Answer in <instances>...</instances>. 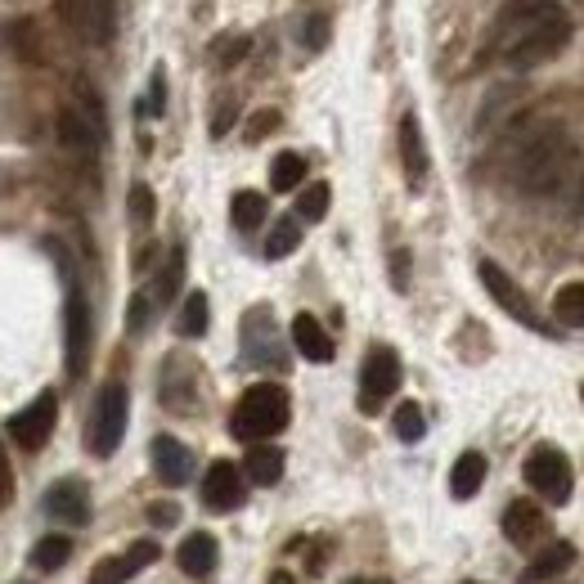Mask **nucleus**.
Instances as JSON below:
<instances>
[{
	"mask_svg": "<svg viewBox=\"0 0 584 584\" xmlns=\"http://www.w3.org/2000/svg\"><path fill=\"white\" fill-rule=\"evenodd\" d=\"M292 418V400L279 382H257L239 396V405L230 414V431L247 446H266L270 436H279Z\"/></svg>",
	"mask_w": 584,
	"mask_h": 584,
	"instance_id": "nucleus-1",
	"label": "nucleus"
},
{
	"mask_svg": "<svg viewBox=\"0 0 584 584\" xmlns=\"http://www.w3.org/2000/svg\"><path fill=\"white\" fill-rule=\"evenodd\" d=\"M571 162V135L562 126H544L518 158V185L526 194H553Z\"/></svg>",
	"mask_w": 584,
	"mask_h": 584,
	"instance_id": "nucleus-2",
	"label": "nucleus"
},
{
	"mask_svg": "<svg viewBox=\"0 0 584 584\" xmlns=\"http://www.w3.org/2000/svg\"><path fill=\"white\" fill-rule=\"evenodd\" d=\"M567 41H571V23L562 19V10L539 5V10H531L522 32L513 36V46H508V63L513 68H539V63H549Z\"/></svg>",
	"mask_w": 584,
	"mask_h": 584,
	"instance_id": "nucleus-3",
	"label": "nucleus"
},
{
	"mask_svg": "<svg viewBox=\"0 0 584 584\" xmlns=\"http://www.w3.org/2000/svg\"><path fill=\"white\" fill-rule=\"evenodd\" d=\"M126 410H131V396L122 382H108L95 400V414H90V427H86V446L95 459H108L118 454L122 446V431H126Z\"/></svg>",
	"mask_w": 584,
	"mask_h": 584,
	"instance_id": "nucleus-4",
	"label": "nucleus"
},
{
	"mask_svg": "<svg viewBox=\"0 0 584 584\" xmlns=\"http://www.w3.org/2000/svg\"><path fill=\"white\" fill-rule=\"evenodd\" d=\"M477 275H482V283H486V292L495 297V306H503V315H513L518 324L535 328V333H544V338L553 333V324L535 311V302H531L526 292H522V283H518L513 275H508L503 266H495L490 257H482V261H477Z\"/></svg>",
	"mask_w": 584,
	"mask_h": 584,
	"instance_id": "nucleus-5",
	"label": "nucleus"
},
{
	"mask_svg": "<svg viewBox=\"0 0 584 584\" xmlns=\"http://www.w3.org/2000/svg\"><path fill=\"white\" fill-rule=\"evenodd\" d=\"M63 27L86 46H113L118 36V0H59Z\"/></svg>",
	"mask_w": 584,
	"mask_h": 584,
	"instance_id": "nucleus-6",
	"label": "nucleus"
},
{
	"mask_svg": "<svg viewBox=\"0 0 584 584\" xmlns=\"http://www.w3.org/2000/svg\"><path fill=\"white\" fill-rule=\"evenodd\" d=\"M396 387H400V355L391 346H374L360 369V410L378 414L387 405V396H396Z\"/></svg>",
	"mask_w": 584,
	"mask_h": 584,
	"instance_id": "nucleus-7",
	"label": "nucleus"
},
{
	"mask_svg": "<svg viewBox=\"0 0 584 584\" xmlns=\"http://www.w3.org/2000/svg\"><path fill=\"white\" fill-rule=\"evenodd\" d=\"M526 482H531V490L535 495H544L549 503H567L571 499V463H567V454L562 450H553V446H539V450H531V459H526Z\"/></svg>",
	"mask_w": 584,
	"mask_h": 584,
	"instance_id": "nucleus-8",
	"label": "nucleus"
},
{
	"mask_svg": "<svg viewBox=\"0 0 584 584\" xmlns=\"http://www.w3.org/2000/svg\"><path fill=\"white\" fill-rule=\"evenodd\" d=\"M63 351H68V378H82L90 364V306L77 283L68 288V306H63Z\"/></svg>",
	"mask_w": 584,
	"mask_h": 584,
	"instance_id": "nucleus-9",
	"label": "nucleus"
},
{
	"mask_svg": "<svg viewBox=\"0 0 584 584\" xmlns=\"http://www.w3.org/2000/svg\"><path fill=\"white\" fill-rule=\"evenodd\" d=\"M54 418H59V396L54 391H41L32 400V405H23L14 418H10V436L19 450H41L50 441L54 431Z\"/></svg>",
	"mask_w": 584,
	"mask_h": 584,
	"instance_id": "nucleus-10",
	"label": "nucleus"
},
{
	"mask_svg": "<svg viewBox=\"0 0 584 584\" xmlns=\"http://www.w3.org/2000/svg\"><path fill=\"white\" fill-rule=\"evenodd\" d=\"M243 351L257 369H283V355H279V328H275V315L266 306L247 311L243 315Z\"/></svg>",
	"mask_w": 584,
	"mask_h": 584,
	"instance_id": "nucleus-11",
	"label": "nucleus"
},
{
	"mask_svg": "<svg viewBox=\"0 0 584 584\" xmlns=\"http://www.w3.org/2000/svg\"><path fill=\"white\" fill-rule=\"evenodd\" d=\"M243 503V472L230 459H216L203 477V508L207 513H234Z\"/></svg>",
	"mask_w": 584,
	"mask_h": 584,
	"instance_id": "nucleus-12",
	"label": "nucleus"
},
{
	"mask_svg": "<svg viewBox=\"0 0 584 584\" xmlns=\"http://www.w3.org/2000/svg\"><path fill=\"white\" fill-rule=\"evenodd\" d=\"M46 518L59 526H86L90 522V490L82 482H54L46 490Z\"/></svg>",
	"mask_w": 584,
	"mask_h": 584,
	"instance_id": "nucleus-13",
	"label": "nucleus"
},
{
	"mask_svg": "<svg viewBox=\"0 0 584 584\" xmlns=\"http://www.w3.org/2000/svg\"><path fill=\"white\" fill-rule=\"evenodd\" d=\"M154 472L162 486H185L194 477V454L185 441H175V436H154Z\"/></svg>",
	"mask_w": 584,
	"mask_h": 584,
	"instance_id": "nucleus-14",
	"label": "nucleus"
},
{
	"mask_svg": "<svg viewBox=\"0 0 584 584\" xmlns=\"http://www.w3.org/2000/svg\"><path fill=\"white\" fill-rule=\"evenodd\" d=\"M503 531H508V539H513L518 549H531L535 539L549 535V518H544L531 499H518V503H508V513H503Z\"/></svg>",
	"mask_w": 584,
	"mask_h": 584,
	"instance_id": "nucleus-15",
	"label": "nucleus"
},
{
	"mask_svg": "<svg viewBox=\"0 0 584 584\" xmlns=\"http://www.w3.org/2000/svg\"><path fill=\"white\" fill-rule=\"evenodd\" d=\"M400 162H405L410 190H423V180H427V144H423V126H418L414 113L400 118Z\"/></svg>",
	"mask_w": 584,
	"mask_h": 584,
	"instance_id": "nucleus-16",
	"label": "nucleus"
},
{
	"mask_svg": "<svg viewBox=\"0 0 584 584\" xmlns=\"http://www.w3.org/2000/svg\"><path fill=\"white\" fill-rule=\"evenodd\" d=\"M292 346H297L302 360H311V364H328V360H333V338H328V328L315 315H306V311L292 319Z\"/></svg>",
	"mask_w": 584,
	"mask_h": 584,
	"instance_id": "nucleus-17",
	"label": "nucleus"
},
{
	"mask_svg": "<svg viewBox=\"0 0 584 584\" xmlns=\"http://www.w3.org/2000/svg\"><path fill=\"white\" fill-rule=\"evenodd\" d=\"M216 558H221V544H216L207 531H194V535H185V544H180V549H175V562H180V571H185V575H194V580L211 575V571H216Z\"/></svg>",
	"mask_w": 584,
	"mask_h": 584,
	"instance_id": "nucleus-18",
	"label": "nucleus"
},
{
	"mask_svg": "<svg viewBox=\"0 0 584 584\" xmlns=\"http://www.w3.org/2000/svg\"><path fill=\"white\" fill-rule=\"evenodd\" d=\"M482 482H486V454H477V450L459 454V463L450 467V495L454 499H472L482 490Z\"/></svg>",
	"mask_w": 584,
	"mask_h": 584,
	"instance_id": "nucleus-19",
	"label": "nucleus"
},
{
	"mask_svg": "<svg viewBox=\"0 0 584 584\" xmlns=\"http://www.w3.org/2000/svg\"><path fill=\"white\" fill-rule=\"evenodd\" d=\"M575 562V544H567V539H558V544H549L526 571H522V580L526 584H544V580H553V575H562L567 567Z\"/></svg>",
	"mask_w": 584,
	"mask_h": 584,
	"instance_id": "nucleus-20",
	"label": "nucleus"
},
{
	"mask_svg": "<svg viewBox=\"0 0 584 584\" xmlns=\"http://www.w3.org/2000/svg\"><path fill=\"white\" fill-rule=\"evenodd\" d=\"M0 41H5L23 63H41V27H36L32 19H14V23H5Z\"/></svg>",
	"mask_w": 584,
	"mask_h": 584,
	"instance_id": "nucleus-21",
	"label": "nucleus"
},
{
	"mask_svg": "<svg viewBox=\"0 0 584 584\" xmlns=\"http://www.w3.org/2000/svg\"><path fill=\"white\" fill-rule=\"evenodd\" d=\"M59 139L68 144V149H77V154H95L104 135L77 113V108H63V113H59Z\"/></svg>",
	"mask_w": 584,
	"mask_h": 584,
	"instance_id": "nucleus-22",
	"label": "nucleus"
},
{
	"mask_svg": "<svg viewBox=\"0 0 584 584\" xmlns=\"http://www.w3.org/2000/svg\"><path fill=\"white\" fill-rule=\"evenodd\" d=\"M266 211H270L266 194L243 190V194H234V203H230V221H234V230L252 234V230H261V226H266Z\"/></svg>",
	"mask_w": 584,
	"mask_h": 584,
	"instance_id": "nucleus-23",
	"label": "nucleus"
},
{
	"mask_svg": "<svg viewBox=\"0 0 584 584\" xmlns=\"http://www.w3.org/2000/svg\"><path fill=\"white\" fill-rule=\"evenodd\" d=\"M243 472L257 486H275L279 477H283V450H275V446H252L247 450V459H243Z\"/></svg>",
	"mask_w": 584,
	"mask_h": 584,
	"instance_id": "nucleus-24",
	"label": "nucleus"
},
{
	"mask_svg": "<svg viewBox=\"0 0 584 584\" xmlns=\"http://www.w3.org/2000/svg\"><path fill=\"white\" fill-rule=\"evenodd\" d=\"M207 324H211V302H207V292H190L185 306H180V315H175V333H180V338H203V333H207Z\"/></svg>",
	"mask_w": 584,
	"mask_h": 584,
	"instance_id": "nucleus-25",
	"label": "nucleus"
},
{
	"mask_svg": "<svg viewBox=\"0 0 584 584\" xmlns=\"http://www.w3.org/2000/svg\"><path fill=\"white\" fill-rule=\"evenodd\" d=\"M302 180H306V158L302 154H279L270 162V190H279V194L302 190Z\"/></svg>",
	"mask_w": 584,
	"mask_h": 584,
	"instance_id": "nucleus-26",
	"label": "nucleus"
},
{
	"mask_svg": "<svg viewBox=\"0 0 584 584\" xmlns=\"http://www.w3.org/2000/svg\"><path fill=\"white\" fill-rule=\"evenodd\" d=\"M553 315L567 328H584V283H567L553 292Z\"/></svg>",
	"mask_w": 584,
	"mask_h": 584,
	"instance_id": "nucleus-27",
	"label": "nucleus"
},
{
	"mask_svg": "<svg viewBox=\"0 0 584 584\" xmlns=\"http://www.w3.org/2000/svg\"><path fill=\"white\" fill-rule=\"evenodd\" d=\"M297 243H302V221H297V216H283V221L270 230V239H266V257H270V261L292 257V252H297Z\"/></svg>",
	"mask_w": 584,
	"mask_h": 584,
	"instance_id": "nucleus-28",
	"label": "nucleus"
},
{
	"mask_svg": "<svg viewBox=\"0 0 584 584\" xmlns=\"http://www.w3.org/2000/svg\"><path fill=\"white\" fill-rule=\"evenodd\" d=\"M68 558H72V539H68V535H46V539L32 549V567H36V571H59Z\"/></svg>",
	"mask_w": 584,
	"mask_h": 584,
	"instance_id": "nucleus-29",
	"label": "nucleus"
},
{
	"mask_svg": "<svg viewBox=\"0 0 584 584\" xmlns=\"http://www.w3.org/2000/svg\"><path fill=\"white\" fill-rule=\"evenodd\" d=\"M391 423H396V436H400V441H405V446L423 441V431H427V418H423V405H414V400H405V405H396Z\"/></svg>",
	"mask_w": 584,
	"mask_h": 584,
	"instance_id": "nucleus-30",
	"label": "nucleus"
},
{
	"mask_svg": "<svg viewBox=\"0 0 584 584\" xmlns=\"http://www.w3.org/2000/svg\"><path fill=\"white\" fill-rule=\"evenodd\" d=\"M328 203H333V190L324 185V180H315V185H306L302 190V198H297V221H324L328 216Z\"/></svg>",
	"mask_w": 584,
	"mask_h": 584,
	"instance_id": "nucleus-31",
	"label": "nucleus"
},
{
	"mask_svg": "<svg viewBox=\"0 0 584 584\" xmlns=\"http://www.w3.org/2000/svg\"><path fill=\"white\" fill-rule=\"evenodd\" d=\"M180 283H185V247H171V257L158 275V302H171L180 292Z\"/></svg>",
	"mask_w": 584,
	"mask_h": 584,
	"instance_id": "nucleus-32",
	"label": "nucleus"
},
{
	"mask_svg": "<svg viewBox=\"0 0 584 584\" xmlns=\"http://www.w3.org/2000/svg\"><path fill=\"white\" fill-rule=\"evenodd\" d=\"M158 558H162V549H158V544H154V539H135V544H131V549L122 553V575L131 580V575H139L144 567H154Z\"/></svg>",
	"mask_w": 584,
	"mask_h": 584,
	"instance_id": "nucleus-33",
	"label": "nucleus"
},
{
	"mask_svg": "<svg viewBox=\"0 0 584 584\" xmlns=\"http://www.w3.org/2000/svg\"><path fill=\"white\" fill-rule=\"evenodd\" d=\"M247 50H252V36H226V41H216V63L234 68L247 59Z\"/></svg>",
	"mask_w": 584,
	"mask_h": 584,
	"instance_id": "nucleus-34",
	"label": "nucleus"
},
{
	"mask_svg": "<svg viewBox=\"0 0 584 584\" xmlns=\"http://www.w3.org/2000/svg\"><path fill=\"white\" fill-rule=\"evenodd\" d=\"M131 221L149 226L154 221V190L149 185H131Z\"/></svg>",
	"mask_w": 584,
	"mask_h": 584,
	"instance_id": "nucleus-35",
	"label": "nucleus"
},
{
	"mask_svg": "<svg viewBox=\"0 0 584 584\" xmlns=\"http://www.w3.org/2000/svg\"><path fill=\"white\" fill-rule=\"evenodd\" d=\"M275 126H279V113H275V108H261V113H252V118H247V139L257 144V139H266Z\"/></svg>",
	"mask_w": 584,
	"mask_h": 584,
	"instance_id": "nucleus-36",
	"label": "nucleus"
},
{
	"mask_svg": "<svg viewBox=\"0 0 584 584\" xmlns=\"http://www.w3.org/2000/svg\"><path fill=\"white\" fill-rule=\"evenodd\" d=\"M302 41H306V50H324V46H328V19H324V14H311V19H306Z\"/></svg>",
	"mask_w": 584,
	"mask_h": 584,
	"instance_id": "nucleus-37",
	"label": "nucleus"
},
{
	"mask_svg": "<svg viewBox=\"0 0 584 584\" xmlns=\"http://www.w3.org/2000/svg\"><path fill=\"white\" fill-rule=\"evenodd\" d=\"M162 108H167V77H162V68H158L154 82H149V104H144V113H149V118H162Z\"/></svg>",
	"mask_w": 584,
	"mask_h": 584,
	"instance_id": "nucleus-38",
	"label": "nucleus"
},
{
	"mask_svg": "<svg viewBox=\"0 0 584 584\" xmlns=\"http://www.w3.org/2000/svg\"><path fill=\"white\" fill-rule=\"evenodd\" d=\"M14 503V463L5 454V446H0V508Z\"/></svg>",
	"mask_w": 584,
	"mask_h": 584,
	"instance_id": "nucleus-39",
	"label": "nucleus"
},
{
	"mask_svg": "<svg viewBox=\"0 0 584 584\" xmlns=\"http://www.w3.org/2000/svg\"><path fill=\"white\" fill-rule=\"evenodd\" d=\"M391 283H396V292L410 288V252H405V247L391 252Z\"/></svg>",
	"mask_w": 584,
	"mask_h": 584,
	"instance_id": "nucleus-40",
	"label": "nucleus"
},
{
	"mask_svg": "<svg viewBox=\"0 0 584 584\" xmlns=\"http://www.w3.org/2000/svg\"><path fill=\"white\" fill-rule=\"evenodd\" d=\"M126 575H122V558H104L99 567H95V575H90V584H122Z\"/></svg>",
	"mask_w": 584,
	"mask_h": 584,
	"instance_id": "nucleus-41",
	"label": "nucleus"
},
{
	"mask_svg": "<svg viewBox=\"0 0 584 584\" xmlns=\"http://www.w3.org/2000/svg\"><path fill=\"white\" fill-rule=\"evenodd\" d=\"M126 324H131V333H139V328H144V324H149V297H144V292H139V297H131V311H126Z\"/></svg>",
	"mask_w": 584,
	"mask_h": 584,
	"instance_id": "nucleus-42",
	"label": "nucleus"
},
{
	"mask_svg": "<svg viewBox=\"0 0 584 584\" xmlns=\"http://www.w3.org/2000/svg\"><path fill=\"white\" fill-rule=\"evenodd\" d=\"M234 118H239V108H234V104H221V108H216V122H211V135H216V139H221V135H230Z\"/></svg>",
	"mask_w": 584,
	"mask_h": 584,
	"instance_id": "nucleus-43",
	"label": "nucleus"
},
{
	"mask_svg": "<svg viewBox=\"0 0 584 584\" xmlns=\"http://www.w3.org/2000/svg\"><path fill=\"white\" fill-rule=\"evenodd\" d=\"M149 522L154 526H175L180 522V508L175 503H149Z\"/></svg>",
	"mask_w": 584,
	"mask_h": 584,
	"instance_id": "nucleus-44",
	"label": "nucleus"
},
{
	"mask_svg": "<svg viewBox=\"0 0 584 584\" xmlns=\"http://www.w3.org/2000/svg\"><path fill=\"white\" fill-rule=\"evenodd\" d=\"M575 211H584V180H580V198H575Z\"/></svg>",
	"mask_w": 584,
	"mask_h": 584,
	"instance_id": "nucleus-45",
	"label": "nucleus"
},
{
	"mask_svg": "<svg viewBox=\"0 0 584 584\" xmlns=\"http://www.w3.org/2000/svg\"><path fill=\"white\" fill-rule=\"evenodd\" d=\"M346 584H378V580H364V575H355V580H346Z\"/></svg>",
	"mask_w": 584,
	"mask_h": 584,
	"instance_id": "nucleus-46",
	"label": "nucleus"
},
{
	"mask_svg": "<svg viewBox=\"0 0 584 584\" xmlns=\"http://www.w3.org/2000/svg\"><path fill=\"white\" fill-rule=\"evenodd\" d=\"M467 584H477V580H467Z\"/></svg>",
	"mask_w": 584,
	"mask_h": 584,
	"instance_id": "nucleus-47",
	"label": "nucleus"
},
{
	"mask_svg": "<svg viewBox=\"0 0 584 584\" xmlns=\"http://www.w3.org/2000/svg\"><path fill=\"white\" fill-rule=\"evenodd\" d=\"M580 396H584V387H580Z\"/></svg>",
	"mask_w": 584,
	"mask_h": 584,
	"instance_id": "nucleus-48",
	"label": "nucleus"
}]
</instances>
